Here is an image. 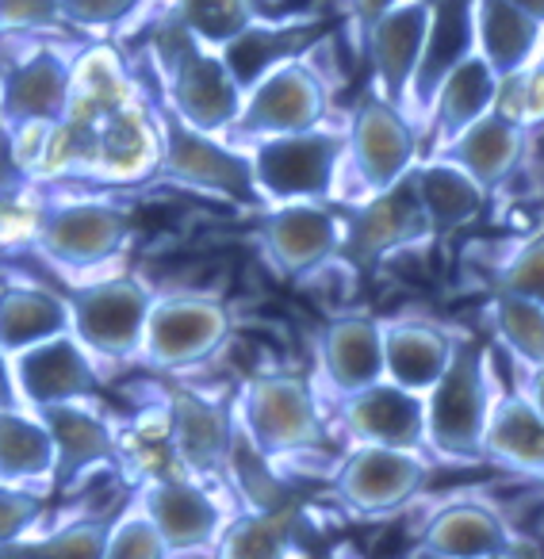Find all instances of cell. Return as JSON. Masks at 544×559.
<instances>
[{
	"label": "cell",
	"mask_w": 544,
	"mask_h": 559,
	"mask_svg": "<svg viewBox=\"0 0 544 559\" xmlns=\"http://www.w3.org/2000/svg\"><path fill=\"white\" fill-rule=\"evenodd\" d=\"M472 47L506 81L544 47V24L529 20L510 0H472Z\"/></svg>",
	"instance_id": "obj_28"
},
{
	"label": "cell",
	"mask_w": 544,
	"mask_h": 559,
	"mask_svg": "<svg viewBox=\"0 0 544 559\" xmlns=\"http://www.w3.org/2000/svg\"><path fill=\"white\" fill-rule=\"evenodd\" d=\"M0 406H24L20 403L16 380H12V357L0 349Z\"/></svg>",
	"instance_id": "obj_43"
},
{
	"label": "cell",
	"mask_w": 544,
	"mask_h": 559,
	"mask_svg": "<svg viewBox=\"0 0 544 559\" xmlns=\"http://www.w3.org/2000/svg\"><path fill=\"white\" fill-rule=\"evenodd\" d=\"M12 39L20 55L0 58V131L20 157L27 142L47 150L50 134L70 119L78 58L62 55L35 35H12Z\"/></svg>",
	"instance_id": "obj_1"
},
{
	"label": "cell",
	"mask_w": 544,
	"mask_h": 559,
	"mask_svg": "<svg viewBox=\"0 0 544 559\" xmlns=\"http://www.w3.org/2000/svg\"><path fill=\"white\" fill-rule=\"evenodd\" d=\"M338 426L353 444H388V449L426 452V395L380 380L365 391L334 399Z\"/></svg>",
	"instance_id": "obj_18"
},
{
	"label": "cell",
	"mask_w": 544,
	"mask_h": 559,
	"mask_svg": "<svg viewBox=\"0 0 544 559\" xmlns=\"http://www.w3.org/2000/svg\"><path fill=\"white\" fill-rule=\"evenodd\" d=\"M495 108L525 127L544 123V47L536 50V58L525 70H518L513 78L502 81V93H498Z\"/></svg>",
	"instance_id": "obj_37"
},
{
	"label": "cell",
	"mask_w": 544,
	"mask_h": 559,
	"mask_svg": "<svg viewBox=\"0 0 544 559\" xmlns=\"http://www.w3.org/2000/svg\"><path fill=\"white\" fill-rule=\"evenodd\" d=\"M483 460L544 483V418L521 391H495L487 433H483Z\"/></svg>",
	"instance_id": "obj_26"
},
{
	"label": "cell",
	"mask_w": 544,
	"mask_h": 559,
	"mask_svg": "<svg viewBox=\"0 0 544 559\" xmlns=\"http://www.w3.org/2000/svg\"><path fill=\"white\" fill-rule=\"evenodd\" d=\"M157 78L165 88V108L188 127L208 134H226L241 108V81L226 66L223 50L203 47L196 35H188L177 20H165L162 35L154 43Z\"/></svg>",
	"instance_id": "obj_2"
},
{
	"label": "cell",
	"mask_w": 544,
	"mask_h": 559,
	"mask_svg": "<svg viewBox=\"0 0 544 559\" xmlns=\"http://www.w3.org/2000/svg\"><path fill=\"white\" fill-rule=\"evenodd\" d=\"M429 479V460L418 449L388 444H353L330 479V495L350 518H388L414 502Z\"/></svg>",
	"instance_id": "obj_13"
},
{
	"label": "cell",
	"mask_w": 544,
	"mask_h": 559,
	"mask_svg": "<svg viewBox=\"0 0 544 559\" xmlns=\"http://www.w3.org/2000/svg\"><path fill=\"white\" fill-rule=\"evenodd\" d=\"M142 510L154 518L157 533H162L169 556H200V551H215L218 536H223L230 513L223 510L215 495H211L208 479L196 475H150L142 487L134 490Z\"/></svg>",
	"instance_id": "obj_15"
},
{
	"label": "cell",
	"mask_w": 544,
	"mask_h": 559,
	"mask_svg": "<svg viewBox=\"0 0 544 559\" xmlns=\"http://www.w3.org/2000/svg\"><path fill=\"white\" fill-rule=\"evenodd\" d=\"M234 421L249 437L261 456L281 464L288 456L319 452L327 444V421H322L315 388L299 376L272 372L253 376L234 395Z\"/></svg>",
	"instance_id": "obj_4"
},
{
	"label": "cell",
	"mask_w": 544,
	"mask_h": 559,
	"mask_svg": "<svg viewBox=\"0 0 544 559\" xmlns=\"http://www.w3.org/2000/svg\"><path fill=\"white\" fill-rule=\"evenodd\" d=\"M490 406V349L472 337H457L449 368L426 391V452L449 464H480Z\"/></svg>",
	"instance_id": "obj_3"
},
{
	"label": "cell",
	"mask_w": 544,
	"mask_h": 559,
	"mask_svg": "<svg viewBox=\"0 0 544 559\" xmlns=\"http://www.w3.org/2000/svg\"><path fill=\"white\" fill-rule=\"evenodd\" d=\"M518 391L529 399L536 414L544 418V365L541 368H518Z\"/></svg>",
	"instance_id": "obj_42"
},
{
	"label": "cell",
	"mask_w": 544,
	"mask_h": 559,
	"mask_svg": "<svg viewBox=\"0 0 544 559\" xmlns=\"http://www.w3.org/2000/svg\"><path fill=\"white\" fill-rule=\"evenodd\" d=\"M150 0H62V20L66 27L85 35H108L116 27L139 20V12Z\"/></svg>",
	"instance_id": "obj_38"
},
{
	"label": "cell",
	"mask_w": 544,
	"mask_h": 559,
	"mask_svg": "<svg viewBox=\"0 0 544 559\" xmlns=\"http://www.w3.org/2000/svg\"><path fill=\"white\" fill-rule=\"evenodd\" d=\"M330 119V85L307 55L284 58L269 66L257 81L246 85L241 108L226 139L249 146L257 139L272 134H292L319 127Z\"/></svg>",
	"instance_id": "obj_7"
},
{
	"label": "cell",
	"mask_w": 544,
	"mask_h": 559,
	"mask_svg": "<svg viewBox=\"0 0 544 559\" xmlns=\"http://www.w3.org/2000/svg\"><path fill=\"white\" fill-rule=\"evenodd\" d=\"M12 380H16L20 403L32 411L50 403H70V399H96L100 391L93 353L81 345L73 330L20 349L12 357Z\"/></svg>",
	"instance_id": "obj_17"
},
{
	"label": "cell",
	"mask_w": 544,
	"mask_h": 559,
	"mask_svg": "<svg viewBox=\"0 0 544 559\" xmlns=\"http://www.w3.org/2000/svg\"><path fill=\"white\" fill-rule=\"evenodd\" d=\"M383 334V380L399 383L406 391L426 395L441 372L449 368L452 349H457V334L434 319H418V314H399V319L380 322Z\"/></svg>",
	"instance_id": "obj_24"
},
{
	"label": "cell",
	"mask_w": 544,
	"mask_h": 559,
	"mask_svg": "<svg viewBox=\"0 0 544 559\" xmlns=\"http://www.w3.org/2000/svg\"><path fill=\"white\" fill-rule=\"evenodd\" d=\"M70 330V299L35 284H12L0 292V349L16 357L27 345H39Z\"/></svg>",
	"instance_id": "obj_30"
},
{
	"label": "cell",
	"mask_w": 544,
	"mask_h": 559,
	"mask_svg": "<svg viewBox=\"0 0 544 559\" xmlns=\"http://www.w3.org/2000/svg\"><path fill=\"white\" fill-rule=\"evenodd\" d=\"M43 421L55 441V487H78L81 475L104 467L116 456V433L108 418L96 411V399H70V403L39 406Z\"/></svg>",
	"instance_id": "obj_22"
},
{
	"label": "cell",
	"mask_w": 544,
	"mask_h": 559,
	"mask_svg": "<svg viewBox=\"0 0 544 559\" xmlns=\"http://www.w3.org/2000/svg\"><path fill=\"white\" fill-rule=\"evenodd\" d=\"M498 93H502V78H498L487 66V58L472 47L449 73H445L434 100H429V108H426L422 123L429 127V150L445 146L452 134H460L468 123H475L483 111L495 108Z\"/></svg>",
	"instance_id": "obj_25"
},
{
	"label": "cell",
	"mask_w": 544,
	"mask_h": 559,
	"mask_svg": "<svg viewBox=\"0 0 544 559\" xmlns=\"http://www.w3.org/2000/svg\"><path fill=\"white\" fill-rule=\"evenodd\" d=\"M487 326L518 368L544 365V304L541 299L513 296V292H495V296L487 299Z\"/></svg>",
	"instance_id": "obj_32"
},
{
	"label": "cell",
	"mask_w": 544,
	"mask_h": 559,
	"mask_svg": "<svg viewBox=\"0 0 544 559\" xmlns=\"http://www.w3.org/2000/svg\"><path fill=\"white\" fill-rule=\"evenodd\" d=\"M230 337V311L211 292H169L154 296L142 334L139 360L154 372L177 376L208 365Z\"/></svg>",
	"instance_id": "obj_8"
},
{
	"label": "cell",
	"mask_w": 544,
	"mask_h": 559,
	"mask_svg": "<svg viewBox=\"0 0 544 559\" xmlns=\"http://www.w3.org/2000/svg\"><path fill=\"white\" fill-rule=\"evenodd\" d=\"M490 284H495V292H513V296H529L544 304V226L495 257Z\"/></svg>",
	"instance_id": "obj_35"
},
{
	"label": "cell",
	"mask_w": 544,
	"mask_h": 559,
	"mask_svg": "<svg viewBox=\"0 0 544 559\" xmlns=\"http://www.w3.org/2000/svg\"><path fill=\"white\" fill-rule=\"evenodd\" d=\"M66 32L62 0H0V35Z\"/></svg>",
	"instance_id": "obj_40"
},
{
	"label": "cell",
	"mask_w": 544,
	"mask_h": 559,
	"mask_svg": "<svg viewBox=\"0 0 544 559\" xmlns=\"http://www.w3.org/2000/svg\"><path fill=\"white\" fill-rule=\"evenodd\" d=\"M150 4H169V0H150Z\"/></svg>",
	"instance_id": "obj_45"
},
{
	"label": "cell",
	"mask_w": 544,
	"mask_h": 559,
	"mask_svg": "<svg viewBox=\"0 0 544 559\" xmlns=\"http://www.w3.org/2000/svg\"><path fill=\"white\" fill-rule=\"evenodd\" d=\"M319 380L330 399H345L383 380V334L372 314H338L319 334Z\"/></svg>",
	"instance_id": "obj_21"
},
{
	"label": "cell",
	"mask_w": 544,
	"mask_h": 559,
	"mask_svg": "<svg viewBox=\"0 0 544 559\" xmlns=\"http://www.w3.org/2000/svg\"><path fill=\"white\" fill-rule=\"evenodd\" d=\"M70 299V330L93 357L123 365L139 360L154 288L139 276H108L78 288Z\"/></svg>",
	"instance_id": "obj_11"
},
{
	"label": "cell",
	"mask_w": 544,
	"mask_h": 559,
	"mask_svg": "<svg viewBox=\"0 0 544 559\" xmlns=\"http://www.w3.org/2000/svg\"><path fill=\"white\" fill-rule=\"evenodd\" d=\"M411 180H414V192H418L422 211L429 218L434 238L457 234L460 226L475 223L480 211L487 207V195H490L487 188L441 154L418 157V165L411 169Z\"/></svg>",
	"instance_id": "obj_27"
},
{
	"label": "cell",
	"mask_w": 544,
	"mask_h": 559,
	"mask_svg": "<svg viewBox=\"0 0 544 559\" xmlns=\"http://www.w3.org/2000/svg\"><path fill=\"white\" fill-rule=\"evenodd\" d=\"M399 0H345V9H350V20L357 24V32L365 35L368 27L376 24V20L383 16V12L395 9Z\"/></svg>",
	"instance_id": "obj_41"
},
{
	"label": "cell",
	"mask_w": 544,
	"mask_h": 559,
	"mask_svg": "<svg viewBox=\"0 0 544 559\" xmlns=\"http://www.w3.org/2000/svg\"><path fill=\"white\" fill-rule=\"evenodd\" d=\"M253 185L261 207L296 200H338L345 157V131L330 123L307 127V131L272 134L246 146Z\"/></svg>",
	"instance_id": "obj_5"
},
{
	"label": "cell",
	"mask_w": 544,
	"mask_h": 559,
	"mask_svg": "<svg viewBox=\"0 0 544 559\" xmlns=\"http://www.w3.org/2000/svg\"><path fill=\"white\" fill-rule=\"evenodd\" d=\"M429 238H434V230H429V218L418 203L411 173H406L399 185L383 188L368 200H357L345 211L342 261L357 264V269H372V264L391 261V257L406 253Z\"/></svg>",
	"instance_id": "obj_14"
},
{
	"label": "cell",
	"mask_w": 544,
	"mask_h": 559,
	"mask_svg": "<svg viewBox=\"0 0 544 559\" xmlns=\"http://www.w3.org/2000/svg\"><path fill=\"white\" fill-rule=\"evenodd\" d=\"M0 479L39 495L55 487V441L32 406H0Z\"/></svg>",
	"instance_id": "obj_29"
},
{
	"label": "cell",
	"mask_w": 544,
	"mask_h": 559,
	"mask_svg": "<svg viewBox=\"0 0 544 559\" xmlns=\"http://www.w3.org/2000/svg\"><path fill=\"white\" fill-rule=\"evenodd\" d=\"M157 134H162V157H157V177L211 200L241 203V207H261V195L253 185L246 146L230 142L226 134H208L188 127L169 108H157Z\"/></svg>",
	"instance_id": "obj_6"
},
{
	"label": "cell",
	"mask_w": 544,
	"mask_h": 559,
	"mask_svg": "<svg viewBox=\"0 0 544 559\" xmlns=\"http://www.w3.org/2000/svg\"><path fill=\"white\" fill-rule=\"evenodd\" d=\"M32 241L58 269L88 272L123 253L131 215L111 200H55L35 207Z\"/></svg>",
	"instance_id": "obj_10"
},
{
	"label": "cell",
	"mask_w": 544,
	"mask_h": 559,
	"mask_svg": "<svg viewBox=\"0 0 544 559\" xmlns=\"http://www.w3.org/2000/svg\"><path fill=\"white\" fill-rule=\"evenodd\" d=\"M422 139L414 119L380 93H365L345 127L342 169L357 185V200L399 185L418 165Z\"/></svg>",
	"instance_id": "obj_9"
},
{
	"label": "cell",
	"mask_w": 544,
	"mask_h": 559,
	"mask_svg": "<svg viewBox=\"0 0 544 559\" xmlns=\"http://www.w3.org/2000/svg\"><path fill=\"white\" fill-rule=\"evenodd\" d=\"M111 518H85V521H66V525L50 528L39 536H24L16 544H4L0 556H20V559H100L104 544H108Z\"/></svg>",
	"instance_id": "obj_34"
},
{
	"label": "cell",
	"mask_w": 544,
	"mask_h": 559,
	"mask_svg": "<svg viewBox=\"0 0 544 559\" xmlns=\"http://www.w3.org/2000/svg\"><path fill=\"white\" fill-rule=\"evenodd\" d=\"M169 20H177L203 47L223 50L257 24V0H169Z\"/></svg>",
	"instance_id": "obj_33"
},
{
	"label": "cell",
	"mask_w": 544,
	"mask_h": 559,
	"mask_svg": "<svg viewBox=\"0 0 544 559\" xmlns=\"http://www.w3.org/2000/svg\"><path fill=\"white\" fill-rule=\"evenodd\" d=\"M345 211L334 200H296L264 207L257 226L261 257L281 280H307L342 257Z\"/></svg>",
	"instance_id": "obj_12"
},
{
	"label": "cell",
	"mask_w": 544,
	"mask_h": 559,
	"mask_svg": "<svg viewBox=\"0 0 544 559\" xmlns=\"http://www.w3.org/2000/svg\"><path fill=\"white\" fill-rule=\"evenodd\" d=\"M299 544V513L288 510H241L230 513L223 536L215 544V556L234 559H272L292 556Z\"/></svg>",
	"instance_id": "obj_31"
},
{
	"label": "cell",
	"mask_w": 544,
	"mask_h": 559,
	"mask_svg": "<svg viewBox=\"0 0 544 559\" xmlns=\"http://www.w3.org/2000/svg\"><path fill=\"white\" fill-rule=\"evenodd\" d=\"M104 556H108V559H165V556H169V548H165L154 518L142 510L139 498H131V502H127V510L111 518Z\"/></svg>",
	"instance_id": "obj_36"
},
{
	"label": "cell",
	"mask_w": 544,
	"mask_h": 559,
	"mask_svg": "<svg viewBox=\"0 0 544 559\" xmlns=\"http://www.w3.org/2000/svg\"><path fill=\"white\" fill-rule=\"evenodd\" d=\"M513 533L487 498H452L426 521L414 556L434 559H498L513 556Z\"/></svg>",
	"instance_id": "obj_20"
},
{
	"label": "cell",
	"mask_w": 544,
	"mask_h": 559,
	"mask_svg": "<svg viewBox=\"0 0 544 559\" xmlns=\"http://www.w3.org/2000/svg\"><path fill=\"white\" fill-rule=\"evenodd\" d=\"M429 24H434V0H399L395 9L383 12L360 39L372 66V93L399 104L406 111L414 73L426 55Z\"/></svg>",
	"instance_id": "obj_16"
},
{
	"label": "cell",
	"mask_w": 544,
	"mask_h": 559,
	"mask_svg": "<svg viewBox=\"0 0 544 559\" xmlns=\"http://www.w3.org/2000/svg\"><path fill=\"white\" fill-rule=\"evenodd\" d=\"M169 449L196 479H226V456L234 441V406L215 403L200 391L177 388L169 395Z\"/></svg>",
	"instance_id": "obj_19"
},
{
	"label": "cell",
	"mask_w": 544,
	"mask_h": 559,
	"mask_svg": "<svg viewBox=\"0 0 544 559\" xmlns=\"http://www.w3.org/2000/svg\"><path fill=\"white\" fill-rule=\"evenodd\" d=\"M513 9H521L529 20H536V24H544V0H510Z\"/></svg>",
	"instance_id": "obj_44"
},
{
	"label": "cell",
	"mask_w": 544,
	"mask_h": 559,
	"mask_svg": "<svg viewBox=\"0 0 544 559\" xmlns=\"http://www.w3.org/2000/svg\"><path fill=\"white\" fill-rule=\"evenodd\" d=\"M39 521H43V495L39 490L0 479V548L32 536Z\"/></svg>",
	"instance_id": "obj_39"
},
{
	"label": "cell",
	"mask_w": 544,
	"mask_h": 559,
	"mask_svg": "<svg viewBox=\"0 0 544 559\" xmlns=\"http://www.w3.org/2000/svg\"><path fill=\"white\" fill-rule=\"evenodd\" d=\"M525 150H529V127L510 119L506 111L490 108L475 123H468L460 134H452L445 146L429 150V154L449 157L468 177L480 180L487 192H495V188H502L518 173Z\"/></svg>",
	"instance_id": "obj_23"
}]
</instances>
